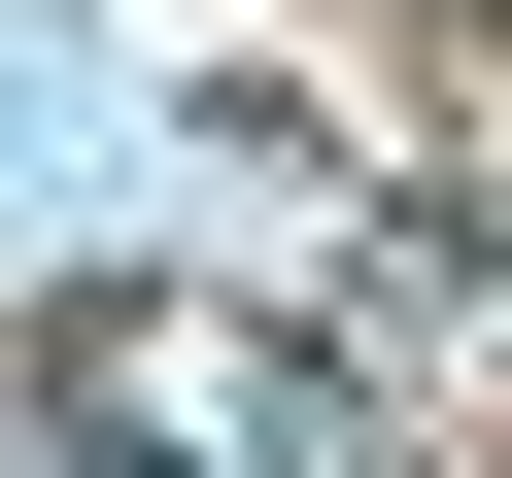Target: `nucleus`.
<instances>
[{
	"label": "nucleus",
	"instance_id": "nucleus-1",
	"mask_svg": "<svg viewBox=\"0 0 512 478\" xmlns=\"http://www.w3.org/2000/svg\"><path fill=\"white\" fill-rule=\"evenodd\" d=\"M69 410H137V444H274V376H239L205 308H137V342H69Z\"/></svg>",
	"mask_w": 512,
	"mask_h": 478
}]
</instances>
